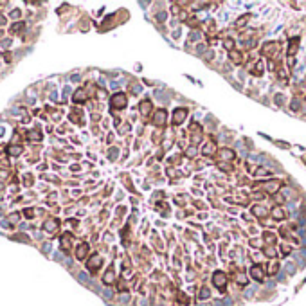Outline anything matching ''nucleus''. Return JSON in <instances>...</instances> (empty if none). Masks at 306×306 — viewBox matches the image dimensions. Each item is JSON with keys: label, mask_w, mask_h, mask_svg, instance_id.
<instances>
[{"label": "nucleus", "mask_w": 306, "mask_h": 306, "mask_svg": "<svg viewBox=\"0 0 306 306\" xmlns=\"http://www.w3.org/2000/svg\"><path fill=\"white\" fill-rule=\"evenodd\" d=\"M16 220H18V214H16V213H14V214H11V216H9V222H16Z\"/></svg>", "instance_id": "10"}, {"label": "nucleus", "mask_w": 306, "mask_h": 306, "mask_svg": "<svg viewBox=\"0 0 306 306\" xmlns=\"http://www.w3.org/2000/svg\"><path fill=\"white\" fill-rule=\"evenodd\" d=\"M56 227H58V223H56V220H49V222L45 223V231H49V232H52V231H56Z\"/></svg>", "instance_id": "3"}, {"label": "nucleus", "mask_w": 306, "mask_h": 306, "mask_svg": "<svg viewBox=\"0 0 306 306\" xmlns=\"http://www.w3.org/2000/svg\"><path fill=\"white\" fill-rule=\"evenodd\" d=\"M99 261H101L99 258H94V259L90 261V268H92V267H97V265H99Z\"/></svg>", "instance_id": "7"}, {"label": "nucleus", "mask_w": 306, "mask_h": 306, "mask_svg": "<svg viewBox=\"0 0 306 306\" xmlns=\"http://www.w3.org/2000/svg\"><path fill=\"white\" fill-rule=\"evenodd\" d=\"M2 187H4V184H2V182H0V189H2Z\"/></svg>", "instance_id": "12"}, {"label": "nucleus", "mask_w": 306, "mask_h": 306, "mask_svg": "<svg viewBox=\"0 0 306 306\" xmlns=\"http://www.w3.org/2000/svg\"><path fill=\"white\" fill-rule=\"evenodd\" d=\"M29 137H31L32 141H40V137H41V135H40V132H36V130H32V132L29 133Z\"/></svg>", "instance_id": "6"}, {"label": "nucleus", "mask_w": 306, "mask_h": 306, "mask_svg": "<svg viewBox=\"0 0 306 306\" xmlns=\"http://www.w3.org/2000/svg\"><path fill=\"white\" fill-rule=\"evenodd\" d=\"M124 103H126V99L123 97V94H117V95L112 99V105H114V106H124Z\"/></svg>", "instance_id": "1"}, {"label": "nucleus", "mask_w": 306, "mask_h": 306, "mask_svg": "<svg viewBox=\"0 0 306 306\" xmlns=\"http://www.w3.org/2000/svg\"><path fill=\"white\" fill-rule=\"evenodd\" d=\"M25 216H27V218H32V211H31V209H25Z\"/></svg>", "instance_id": "11"}, {"label": "nucleus", "mask_w": 306, "mask_h": 306, "mask_svg": "<svg viewBox=\"0 0 306 306\" xmlns=\"http://www.w3.org/2000/svg\"><path fill=\"white\" fill-rule=\"evenodd\" d=\"M214 285L220 286V288L225 286V277H223V274H214Z\"/></svg>", "instance_id": "2"}, {"label": "nucleus", "mask_w": 306, "mask_h": 306, "mask_svg": "<svg viewBox=\"0 0 306 306\" xmlns=\"http://www.w3.org/2000/svg\"><path fill=\"white\" fill-rule=\"evenodd\" d=\"M14 240H18V241H27V236H14Z\"/></svg>", "instance_id": "9"}, {"label": "nucleus", "mask_w": 306, "mask_h": 306, "mask_svg": "<svg viewBox=\"0 0 306 306\" xmlns=\"http://www.w3.org/2000/svg\"><path fill=\"white\" fill-rule=\"evenodd\" d=\"M7 151H9L11 155H14V157H16V155H20V153H22V148H20V146H11V148H7Z\"/></svg>", "instance_id": "4"}, {"label": "nucleus", "mask_w": 306, "mask_h": 306, "mask_svg": "<svg viewBox=\"0 0 306 306\" xmlns=\"http://www.w3.org/2000/svg\"><path fill=\"white\" fill-rule=\"evenodd\" d=\"M85 97H83V92H77L76 94V97H74V101H83Z\"/></svg>", "instance_id": "8"}, {"label": "nucleus", "mask_w": 306, "mask_h": 306, "mask_svg": "<svg viewBox=\"0 0 306 306\" xmlns=\"http://www.w3.org/2000/svg\"><path fill=\"white\" fill-rule=\"evenodd\" d=\"M85 254H86V245H81V247L77 249V254H76V256H77L79 259H83V258H85Z\"/></svg>", "instance_id": "5"}]
</instances>
